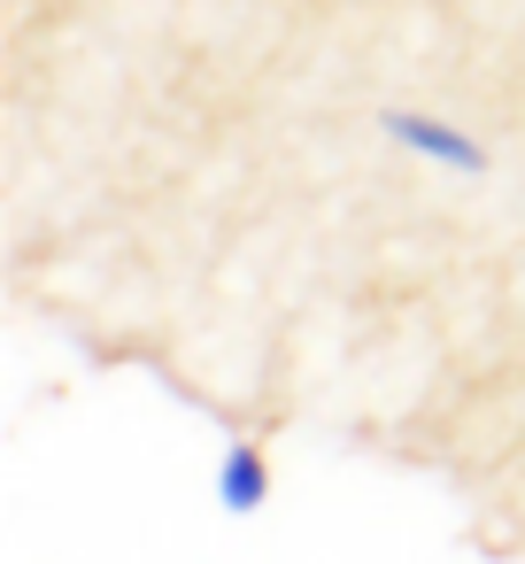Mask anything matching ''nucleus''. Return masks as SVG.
Segmentation results:
<instances>
[{"mask_svg": "<svg viewBox=\"0 0 525 564\" xmlns=\"http://www.w3.org/2000/svg\"><path fill=\"white\" fill-rule=\"evenodd\" d=\"M379 124H386V140H394V148H409V155H425V163H440V171H456V178H479V171H486V148H479L471 132L440 124V117H417V109H386Z\"/></svg>", "mask_w": 525, "mask_h": 564, "instance_id": "nucleus-1", "label": "nucleus"}, {"mask_svg": "<svg viewBox=\"0 0 525 564\" xmlns=\"http://www.w3.org/2000/svg\"><path fill=\"white\" fill-rule=\"evenodd\" d=\"M217 502L232 518H255L271 502V456L255 441H225V456H217Z\"/></svg>", "mask_w": 525, "mask_h": 564, "instance_id": "nucleus-2", "label": "nucleus"}]
</instances>
